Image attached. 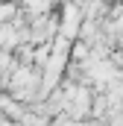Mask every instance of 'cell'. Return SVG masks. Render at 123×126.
<instances>
[{"label": "cell", "instance_id": "1", "mask_svg": "<svg viewBox=\"0 0 123 126\" xmlns=\"http://www.w3.org/2000/svg\"><path fill=\"white\" fill-rule=\"evenodd\" d=\"M0 111H3V117H6V120H12V123H21V120L30 114V106H24L21 100H15L12 94L0 91Z\"/></svg>", "mask_w": 123, "mask_h": 126}, {"label": "cell", "instance_id": "2", "mask_svg": "<svg viewBox=\"0 0 123 126\" xmlns=\"http://www.w3.org/2000/svg\"><path fill=\"white\" fill-rule=\"evenodd\" d=\"M88 126H111V123H103V120H88Z\"/></svg>", "mask_w": 123, "mask_h": 126}]
</instances>
